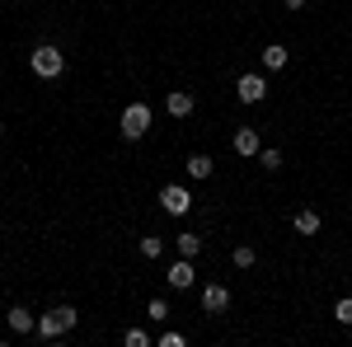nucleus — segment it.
Returning a JSON list of instances; mask_svg holds the SVG:
<instances>
[{
	"mask_svg": "<svg viewBox=\"0 0 352 347\" xmlns=\"http://www.w3.org/2000/svg\"><path fill=\"white\" fill-rule=\"evenodd\" d=\"M76 324H80V310H76V305H52L47 315H38V328H33V333L47 338V343H56V338H66Z\"/></svg>",
	"mask_w": 352,
	"mask_h": 347,
	"instance_id": "f257e3e1",
	"label": "nucleus"
},
{
	"mask_svg": "<svg viewBox=\"0 0 352 347\" xmlns=\"http://www.w3.org/2000/svg\"><path fill=\"white\" fill-rule=\"evenodd\" d=\"M151 127H155V108L146 104V99H132V104L122 108V117H118V132H122V141H141Z\"/></svg>",
	"mask_w": 352,
	"mask_h": 347,
	"instance_id": "f03ea898",
	"label": "nucleus"
},
{
	"mask_svg": "<svg viewBox=\"0 0 352 347\" xmlns=\"http://www.w3.org/2000/svg\"><path fill=\"white\" fill-rule=\"evenodd\" d=\"M28 71H33L38 80H61V71H66V52H61L56 43H38V47L28 52Z\"/></svg>",
	"mask_w": 352,
	"mask_h": 347,
	"instance_id": "7ed1b4c3",
	"label": "nucleus"
},
{
	"mask_svg": "<svg viewBox=\"0 0 352 347\" xmlns=\"http://www.w3.org/2000/svg\"><path fill=\"white\" fill-rule=\"evenodd\" d=\"M235 94H240V104H263L268 99V71H244L235 80Z\"/></svg>",
	"mask_w": 352,
	"mask_h": 347,
	"instance_id": "20e7f679",
	"label": "nucleus"
},
{
	"mask_svg": "<svg viewBox=\"0 0 352 347\" xmlns=\"http://www.w3.org/2000/svg\"><path fill=\"white\" fill-rule=\"evenodd\" d=\"M160 207H164V216H188L192 212V192L184 183H164L160 188Z\"/></svg>",
	"mask_w": 352,
	"mask_h": 347,
	"instance_id": "39448f33",
	"label": "nucleus"
},
{
	"mask_svg": "<svg viewBox=\"0 0 352 347\" xmlns=\"http://www.w3.org/2000/svg\"><path fill=\"white\" fill-rule=\"evenodd\" d=\"M226 310H230V287H226V282H207V287H202V315L217 320Z\"/></svg>",
	"mask_w": 352,
	"mask_h": 347,
	"instance_id": "423d86ee",
	"label": "nucleus"
},
{
	"mask_svg": "<svg viewBox=\"0 0 352 347\" xmlns=\"http://www.w3.org/2000/svg\"><path fill=\"white\" fill-rule=\"evenodd\" d=\"M230 150H235L240 160H258V150H263V136H258V127H240V132L230 136Z\"/></svg>",
	"mask_w": 352,
	"mask_h": 347,
	"instance_id": "0eeeda50",
	"label": "nucleus"
},
{
	"mask_svg": "<svg viewBox=\"0 0 352 347\" xmlns=\"http://www.w3.org/2000/svg\"><path fill=\"white\" fill-rule=\"evenodd\" d=\"M184 174H188L192 183H207V179L217 174V160H212L207 150H197V155H188V160H184Z\"/></svg>",
	"mask_w": 352,
	"mask_h": 347,
	"instance_id": "6e6552de",
	"label": "nucleus"
},
{
	"mask_svg": "<svg viewBox=\"0 0 352 347\" xmlns=\"http://www.w3.org/2000/svg\"><path fill=\"white\" fill-rule=\"evenodd\" d=\"M164 277H169V287H174V291H192V282H197V272H192V258H174Z\"/></svg>",
	"mask_w": 352,
	"mask_h": 347,
	"instance_id": "1a4fd4ad",
	"label": "nucleus"
},
{
	"mask_svg": "<svg viewBox=\"0 0 352 347\" xmlns=\"http://www.w3.org/2000/svg\"><path fill=\"white\" fill-rule=\"evenodd\" d=\"M320 225H324V216L315 212V207H300V212L292 216V230L305 235V240H310V235H320Z\"/></svg>",
	"mask_w": 352,
	"mask_h": 347,
	"instance_id": "9d476101",
	"label": "nucleus"
},
{
	"mask_svg": "<svg viewBox=\"0 0 352 347\" xmlns=\"http://www.w3.org/2000/svg\"><path fill=\"white\" fill-rule=\"evenodd\" d=\"M164 113L179 117V122L192 117V94H188V89H169V94H164Z\"/></svg>",
	"mask_w": 352,
	"mask_h": 347,
	"instance_id": "9b49d317",
	"label": "nucleus"
},
{
	"mask_svg": "<svg viewBox=\"0 0 352 347\" xmlns=\"http://www.w3.org/2000/svg\"><path fill=\"white\" fill-rule=\"evenodd\" d=\"M5 324H10V333H19V338H24V333H33V328H38V315H33V310H24V305H10Z\"/></svg>",
	"mask_w": 352,
	"mask_h": 347,
	"instance_id": "f8f14e48",
	"label": "nucleus"
},
{
	"mask_svg": "<svg viewBox=\"0 0 352 347\" xmlns=\"http://www.w3.org/2000/svg\"><path fill=\"white\" fill-rule=\"evenodd\" d=\"M287 61H292V52H287V47H282V43H268V47H263V52H258V66H263V71H268V76H277V71H282V66H287Z\"/></svg>",
	"mask_w": 352,
	"mask_h": 347,
	"instance_id": "ddd939ff",
	"label": "nucleus"
},
{
	"mask_svg": "<svg viewBox=\"0 0 352 347\" xmlns=\"http://www.w3.org/2000/svg\"><path fill=\"white\" fill-rule=\"evenodd\" d=\"M174 249H179V258H202V235H192V230H184V235H174Z\"/></svg>",
	"mask_w": 352,
	"mask_h": 347,
	"instance_id": "4468645a",
	"label": "nucleus"
},
{
	"mask_svg": "<svg viewBox=\"0 0 352 347\" xmlns=\"http://www.w3.org/2000/svg\"><path fill=\"white\" fill-rule=\"evenodd\" d=\"M230 263L240 267V272H249V267L258 263V249H254V244H235V249H230Z\"/></svg>",
	"mask_w": 352,
	"mask_h": 347,
	"instance_id": "2eb2a0df",
	"label": "nucleus"
},
{
	"mask_svg": "<svg viewBox=\"0 0 352 347\" xmlns=\"http://www.w3.org/2000/svg\"><path fill=\"white\" fill-rule=\"evenodd\" d=\"M136 249H141V258H164V240L160 235H141Z\"/></svg>",
	"mask_w": 352,
	"mask_h": 347,
	"instance_id": "dca6fc26",
	"label": "nucleus"
},
{
	"mask_svg": "<svg viewBox=\"0 0 352 347\" xmlns=\"http://www.w3.org/2000/svg\"><path fill=\"white\" fill-rule=\"evenodd\" d=\"M258 169H263V174H277V169H282V150H277V146H263V150H258Z\"/></svg>",
	"mask_w": 352,
	"mask_h": 347,
	"instance_id": "f3484780",
	"label": "nucleus"
},
{
	"mask_svg": "<svg viewBox=\"0 0 352 347\" xmlns=\"http://www.w3.org/2000/svg\"><path fill=\"white\" fill-rule=\"evenodd\" d=\"M169 315H174V310H169V300H164V295H155V300L146 305V320H155V324H164Z\"/></svg>",
	"mask_w": 352,
	"mask_h": 347,
	"instance_id": "a211bd4d",
	"label": "nucleus"
},
{
	"mask_svg": "<svg viewBox=\"0 0 352 347\" xmlns=\"http://www.w3.org/2000/svg\"><path fill=\"white\" fill-rule=\"evenodd\" d=\"M333 320L343 324V328H352V295H343V300H333Z\"/></svg>",
	"mask_w": 352,
	"mask_h": 347,
	"instance_id": "6ab92c4d",
	"label": "nucleus"
},
{
	"mask_svg": "<svg viewBox=\"0 0 352 347\" xmlns=\"http://www.w3.org/2000/svg\"><path fill=\"white\" fill-rule=\"evenodd\" d=\"M122 343H127V347H151V333H146V328H136V324H132V328L122 333Z\"/></svg>",
	"mask_w": 352,
	"mask_h": 347,
	"instance_id": "aec40b11",
	"label": "nucleus"
},
{
	"mask_svg": "<svg viewBox=\"0 0 352 347\" xmlns=\"http://www.w3.org/2000/svg\"><path fill=\"white\" fill-rule=\"evenodd\" d=\"M155 343H160V347H188V338H184V333H174V328H164Z\"/></svg>",
	"mask_w": 352,
	"mask_h": 347,
	"instance_id": "412c9836",
	"label": "nucleus"
},
{
	"mask_svg": "<svg viewBox=\"0 0 352 347\" xmlns=\"http://www.w3.org/2000/svg\"><path fill=\"white\" fill-rule=\"evenodd\" d=\"M282 5H287V10H305V0H282Z\"/></svg>",
	"mask_w": 352,
	"mask_h": 347,
	"instance_id": "4be33fe9",
	"label": "nucleus"
},
{
	"mask_svg": "<svg viewBox=\"0 0 352 347\" xmlns=\"http://www.w3.org/2000/svg\"><path fill=\"white\" fill-rule=\"evenodd\" d=\"M0 136H5V122H0Z\"/></svg>",
	"mask_w": 352,
	"mask_h": 347,
	"instance_id": "5701e85b",
	"label": "nucleus"
}]
</instances>
